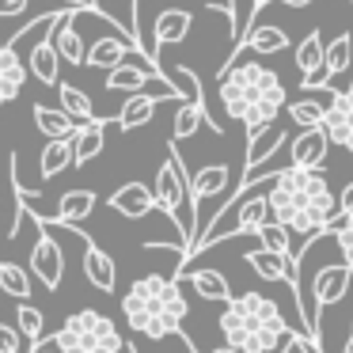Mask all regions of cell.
Wrapping results in <instances>:
<instances>
[{"instance_id":"cell-5","label":"cell","mask_w":353,"mask_h":353,"mask_svg":"<svg viewBox=\"0 0 353 353\" xmlns=\"http://www.w3.org/2000/svg\"><path fill=\"white\" fill-rule=\"evenodd\" d=\"M152 190H156V201H160V209L179 224V236L186 239V251H190V239H194V232H198V205H194L190 175H186L183 156H179L175 145H168V160H163L160 171H156Z\"/></svg>"},{"instance_id":"cell-9","label":"cell","mask_w":353,"mask_h":353,"mask_svg":"<svg viewBox=\"0 0 353 353\" xmlns=\"http://www.w3.org/2000/svg\"><path fill=\"white\" fill-rule=\"evenodd\" d=\"M65 12H69V8H65ZM65 12H61V16H65ZM61 16H57V23H61ZM57 23H50L46 27V39L34 42L31 54H27V69H31V77L39 80V84H46V88L61 84V54H57V42H54V34H50Z\"/></svg>"},{"instance_id":"cell-32","label":"cell","mask_w":353,"mask_h":353,"mask_svg":"<svg viewBox=\"0 0 353 353\" xmlns=\"http://www.w3.org/2000/svg\"><path fill=\"white\" fill-rule=\"evenodd\" d=\"M350 57H353V34H338L334 42H327V54H323V69H327V77H342V72H350Z\"/></svg>"},{"instance_id":"cell-39","label":"cell","mask_w":353,"mask_h":353,"mask_svg":"<svg viewBox=\"0 0 353 353\" xmlns=\"http://www.w3.org/2000/svg\"><path fill=\"white\" fill-rule=\"evenodd\" d=\"M338 209H342V213H353V183H345V190L338 194Z\"/></svg>"},{"instance_id":"cell-21","label":"cell","mask_w":353,"mask_h":353,"mask_svg":"<svg viewBox=\"0 0 353 353\" xmlns=\"http://www.w3.org/2000/svg\"><path fill=\"white\" fill-rule=\"evenodd\" d=\"M198 130L221 133V125H216V118L209 114L205 107H198V103H183V107L175 110V130H171V141H186V137H194Z\"/></svg>"},{"instance_id":"cell-29","label":"cell","mask_w":353,"mask_h":353,"mask_svg":"<svg viewBox=\"0 0 353 353\" xmlns=\"http://www.w3.org/2000/svg\"><path fill=\"white\" fill-rule=\"evenodd\" d=\"M72 163V137H57V141H50L46 148H42V156H39V171H42V179H54V175H61L65 168Z\"/></svg>"},{"instance_id":"cell-8","label":"cell","mask_w":353,"mask_h":353,"mask_svg":"<svg viewBox=\"0 0 353 353\" xmlns=\"http://www.w3.org/2000/svg\"><path fill=\"white\" fill-rule=\"evenodd\" d=\"M130 54H145V50H141L137 42H133L130 34L114 23V27H110V34H103V39H95L92 46H88L84 65H88V69H114V65H122Z\"/></svg>"},{"instance_id":"cell-26","label":"cell","mask_w":353,"mask_h":353,"mask_svg":"<svg viewBox=\"0 0 353 353\" xmlns=\"http://www.w3.org/2000/svg\"><path fill=\"white\" fill-rule=\"evenodd\" d=\"M334 88H327L323 92V99H289L285 103V114H289V122L292 125H323V114H327V107H330V99H334Z\"/></svg>"},{"instance_id":"cell-13","label":"cell","mask_w":353,"mask_h":353,"mask_svg":"<svg viewBox=\"0 0 353 353\" xmlns=\"http://www.w3.org/2000/svg\"><path fill=\"white\" fill-rule=\"evenodd\" d=\"M27 61L19 57V46L16 42H0V107L4 103H12V99H19V92H23V84H27Z\"/></svg>"},{"instance_id":"cell-41","label":"cell","mask_w":353,"mask_h":353,"mask_svg":"<svg viewBox=\"0 0 353 353\" xmlns=\"http://www.w3.org/2000/svg\"><path fill=\"white\" fill-rule=\"evenodd\" d=\"M266 4H274V0H266ZM277 4H285V8H307L315 0H277Z\"/></svg>"},{"instance_id":"cell-34","label":"cell","mask_w":353,"mask_h":353,"mask_svg":"<svg viewBox=\"0 0 353 353\" xmlns=\"http://www.w3.org/2000/svg\"><path fill=\"white\" fill-rule=\"evenodd\" d=\"M323 54H327V46H323V34L312 31L307 39H300V46H296V54H292V57H296V69L307 77V72H315V69L323 65Z\"/></svg>"},{"instance_id":"cell-31","label":"cell","mask_w":353,"mask_h":353,"mask_svg":"<svg viewBox=\"0 0 353 353\" xmlns=\"http://www.w3.org/2000/svg\"><path fill=\"white\" fill-rule=\"evenodd\" d=\"M0 292L12 300H31V277L16 262H0Z\"/></svg>"},{"instance_id":"cell-46","label":"cell","mask_w":353,"mask_h":353,"mask_svg":"<svg viewBox=\"0 0 353 353\" xmlns=\"http://www.w3.org/2000/svg\"><path fill=\"white\" fill-rule=\"evenodd\" d=\"M133 353H137V350H133Z\"/></svg>"},{"instance_id":"cell-22","label":"cell","mask_w":353,"mask_h":353,"mask_svg":"<svg viewBox=\"0 0 353 353\" xmlns=\"http://www.w3.org/2000/svg\"><path fill=\"white\" fill-rule=\"evenodd\" d=\"M285 145H289V133H285L281 125H266L262 133L247 137V168L266 163V160H277V152H281Z\"/></svg>"},{"instance_id":"cell-16","label":"cell","mask_w":353,"mask_h":353,"mask_svg":"<svg viewBox=\"0 0 353 353\" xmlns=\"http://www.w3.org/2000/svg\"><path fill=\"white\" fill-rule=\"evenodd\" d=\"M160 72V65L152 61V57H137V61H130L125 57L122 65H114V69L107 72V92H141V88L148 84V77H156Z\"/></svg>"},{"instance_id":"cell-10","label":"cell","mask_w":353,"mask_h":353,"mask_svg":"<svg viewBox=\"0 0 353 353\" xmlns=\"http://www.w3.org/2000/svg\"><path fill=\"white\" fill-rule=\"evenodd\" d=\"M330 156V133L327 125H304L289 145V160L296 168H323Z\"/></svg>"},{"instance_id":"cell-28","label":"cell","mask_w":353,"mask_h":353,"mask_svg":"<svg viewBox=\"0 0 353 353\" xmlns=\"http://www.w3.org/2000/svg\"><path fill=\"white\" fill-rule=\"evenodd\" d=\"M160 72L171 80V88L179 92V99L205 107V92H201V80L194 77V69H186V65H163V61H160ZM205 110H209V107H205Z\"/></svg>"},{"instance_id":"cell-45","label":"cell","mask_w":353,"mask_h":353,"mask_svg":"<svg viewBox=\"0 0 353 353\" xmlns=\"http://www.w3.org/2000/svg\"><path fill=\"white\" fill-rule=\"evenodd\" d=\"M350 334H353V327H350Z\"/></svg>"},{"instance_id":"cell-23","label":"cell","mask_w":353,"mask_h":353,"mask_svg":"<svg viewBox=\"0 0 353 353\" xmlns=\"http://www.w3.org/2000/svg\"><path fill=\"white\" fill-rule=\"evenodd\" d=\"M156 95H148V92H130V99H125V107H122V114L114 118V125L122 133H133V130H141V125H148L152 122V114H156Z\"/></svg>"},{"instance_id":"cell-30","label":"cell","mask_w":353,"mask_h":353,"mask_svg":"<svg viewBox=\"0 0 353 353\" xmlns=\"http://www.w3.org/2000/svg\"><path fill=\"white\" fill-rule=\"evenodd\" d=\"M57 99H61V110H65V114H72L77 122H95V107H92V99H88L84 88H77V84H57Z\"/></svg>"},{"instance_id":"cell-40","label":"cell","mask_w":353,"mask_h":353,"mask_svg":"<svg viewBox=\"0 0 353 353\" xmlns=\"http://www.w3.org/2000/svg\"><path fill=\"white\" fill-rule=\"evenodd\" d=\"M31 353H61V350H57V342H54V334H50V338H46V342H42V338H39V342H34V345H31Z\"/></svg>"},{"instance_id":"cell-4","label":"cell","mask_w":353,"mask_h":353,"mask_svg":"<svg viewBox=\"0 0 353 353\" xmlns=\"http://www.w3.org/2000/svg\"><path fill=\"white\" fill-rule=\"evenodd\" d=\"M274 92H285L281 77H277L274 69L254 61V54L247 46L239 50V57H232L228 69L221 72V107H224V114L236 118V122H243L247 110Z\"/></svg>"},{"instance_id":"cell-2","label":"cell","mask_w":353,"mask_h":353,"mask_svg":"<svg viewBox=\"0 0 353 353\" xmlns=\"http://www.w3.org/2000/svg\"><path fill=\"white\" fill-rule=\"evenodd\" d=\"M186 312H190V307H186V296H183V289H179V281L175 277H163V274L137 277V281L130 285V292L122 296L125 323H130L137 334L152 338V342L179 334Z\"/></svg>"},{"instance_id":"cell-15","label":"cell","mask_w":353,"mask_h":353,"mask_svg":"<svg viewBox=\"0 0 353 353\" xmlns=\"http://www.w3.org/2000/svg\"><path fill=\"white\" fill-rule=\"evenodd\" d=\"M190 27H194V12H190V8H163L160 16H156V23H152L156 57H160V50L179 46V42H186Z\"/></svg>"},{"instance_id":"cell-37","label":"cell","mask_w":353,"mask_h":353,"mask_svg":"<svg viewBox=\"0 0 353 353\" xmlns=\"http://www.w3.org/2000/svg\"><path fill=\"white\" fill-rule=\"evenodd\" d=\"M334 247H338V254L353 266V213H345V224L334 232Z\"/></svg>"},{"instance_id":"cell-19","label":"cell","mask_w":353,"mask_h":353,"mask_svg":"<svg viewBox=\"0 0 353 353\" xmlns=\"http://www.w3.org/2000/svg\"><path fill=\"white\" fill-rule=\"evenodd\" d=\"M84 277H88V281H92L99 292H114V285H118V266H114V259H110L103 247H95L88 236H84Z\"/></svg>"},{"instance_id":"cell-25","label":"cell","mask_w":353,"mask_h":353,"mask_svg":"<svg viewBox=\"0 0 353 353\" xmlns=\"http://www.w3.org/2000/svg\"><path fill=\"white\" fill-rule=\"evenodd\" d=\"M243 46L251 50L254 57H270V54H285L289 50V34L281 31V27H270V23H254L251 31H247Z\"/></svg>"},{"instance_id":"cell-7","label":"cell","mask_w":353,"mask_h":353,"mask_svg":"<svg viewBox=\"0 0 353 353\" xmlns=\"http://www.w3.org/2000/svg\"><path fill=\"white\" fill-rule=\"evenodd\" d=\"M27 213H31V209H27ZM31 221L39 224V239H34V247H31V274L54 292L65 277V251H61V243L50 236V221H39L34 213H31Z\"/></svg>"},{"instance_id":"cell-14","label":"cell","mask_w":353,"mask_h":353,"mask_svg":"<svg viewBox=\"0 0 353 353\" xmlns=\"http://www.w3.org/2000/svg\"><path fill=\"white\" fill-rule=\"evenodd\" d=\"M247 266H251L262 281L292 285V292H296V262H289V254L270 251V247H259V251H247Z\"/></svg>"},{"instance_id":"cell-42","label":"cell","mask_w":353,"mask_h":353,"mask_svg":"<svg viewBox=\"0 0 353 353\" xmlns=\"http://www.w3.org/2000/svg\"><path fill=\"white\" fill-rule=\"evenodd\" d=\"M190 350H194V345H190ZM194 353H201V350H194ZM209 353H243V350H236V345H228V342H224L221 350H209Z\"/></svg>"},{"instance_id":"cell-3","label":"cell","mask_w":353,"mask_h":353,"mask_svg":"<svg viewBox=\"0 0 353 353\" xmlns=\"http://www.w3.org/2000/svg\"><path fill=\"white\" fill-rule=\"evenodd\" d=\"M216 327H221L224 342L243 353H277L285 334H289V319L262 292H243V296L224 300Z\"/></svg>"},{"instance_id":"cell-20","label":"cell","mask_w":353,"mask_h":353,"mask_svg":"<svg viewBox=\"0 0 353 353\" xmlns=\"http://www.w3.org/2000/svg\"><path fill=\"white\" fill-rule=\"evenodd\" d=\"M99 205V194L95 190H65L61 198H57V209H54V224H80L92 209Z\"/></svg>"},{"instance_id":"cell-24","label":"cell","mask_w":353,"mask_h":353,"mask_svg":"<svg viewBox=\"0 0 353 353\" xmlns=\"http://www.w3.org/2000/svg\"><path fill=\"white\" fill-rule=\"evenodd\" d=\"M179 281H190V289L198 292L201 300H232V285L224 281L221 274H216V270H183V274H179Z\"/></svg>"},{"instance_id":"cell-33","label":"cell","mask_w":353,"mask_h":353,"mask_svg":"<svg viewBox=\"0 0 353 353\" xmlns=\"http://www.w3.org/2000/svg\"><path fill=\"white\" fill-rule=\"evenodd\" d=\"M254 239H259L262 247H270V251H281V254H292V239H289V228H285L281 221H274V216H270V221H262L259 228L251 232Z\"/></svg>"},{"instance_id":"cell-17","label":"cell","mask_w":353,"mask_h":353,"mask_svg":"<svg viewBox=\"0 0 353 353\" xmlns=\"http://www.w3.org/2000/svg\"><path fill=\"white\" fill-rule=\"evenodd\" d=\"M107 130H110V122H103V118L77 125V133H72V168H84V163H92L95 156L107 148Z\"/></svg>"},{"instance_id":"cell-44","label":"cell","mask_w":353,"mask_h":353,"mask_svg":"<svg viewBox=\"0 0 353 353\" xmlns=\"http://www.w3.org/2000/svg\"><path fill=\"white\" fill-rule=\"evenodd\" d=\"M133 8H141V0H133Z\"/></svg>"},{"instance_id":"cell-43","label":"cell","mask_w":353,"mask_h":353,"mask_svg":"<svg viewBox=\"0 0 353 353\" xmlns=\"http://www.w3.org/2000/svg\"><path fill=\"white\" fill-rule=\"evenodd\" d=\"M88 8H92V12H99V16H110V12L103 8V0H88Z\"/></svg>"},{"instance_id":"cell-36","label":"cell","mask_w":353,"mask_h":353,"mask_svg":"<svg viewBox=\"0 0 353 353\" xmlns=\"http://www.w3.org/2000/svg\"><path fill=\"white\" fill-rule=\"evenodd\" d=\"M277 353H323V342H315L312 334H304V330H300V334H296V330H289Z\"/></svg>"},{"instance_id":"cell-35","label":"cell","mask_w":353,"mask_h":353,"mask_svg":"<svg viewBox=\"0 0 353 353\" xmlns=\"http://www.w3.org/2000/svg\"><path fill=\"white\" fill-rule=\"evenodd\" d=\"M16 327H19V334H23L27 342H39L42 330H46V319H42V312L31 304V300H16Z\"/></svg>"},{"instance_id":"cell-1","label":"cell","mask_w":353,"mask_h":353,"mask_svg":"<svg viewBox=\"0 0 353 353\" xmlns=\"http://www.w3.org/2000/svg\"><path fill=\"white\" fill-rule=\"evenodd\" d=\"M270 216L281 221L292 236H319L338 213V194L330 190L323 168H281L270 179Z\"/></svg>"},{"instance_id":"cell-12","label":"cell","mask_w":353,"mask_h":353,"mask_svg":"<svg viewBox=\"0 0 353 353\" xmlns=\"http://www.w3.org/2000/svg\"><path fill=\"white\" fill-rule=\"evenodd\" d=\"M323 125L330 133V145L353 152V88H345V92H338L330 99L327 114H323Z\"/></svg>"},{"instance_id":"cell-6","label":"cell","mask_w":353,"mask_h":353,"mask_svg":"<svg viewBox=\"0 0 353 353\" xmlns=\"http://www.w3.org/2000/svg\"><path fill=\"white\" fill-rule=\"evenodd\" d=\"M61 353H122L125 342L110 315L95 312V307H80L65 319V327L54 334Z\"/></svg>"},{"instance_id":"cell-27","label":"cell","mask_w":353,"mask_h":353,"mask_svg":"<svg viewBox=\"0 0 353 353\" xmlns=\"http://www.w3.org/2000/svg\"><path fill=\"white\" fill-rule=\"evenodd\" d=\"M34 125H39V133H46V141H57V137H72L77 133V118L65 114V110H50L46 103H34Z\"/></svg>"},{"instance_id":"cell-18","label":"cell","mask_w":353,"mask_h":353,"mask_svg":"<svg viewBox=\"0 0 353 353\" xmlns=\"http://www.w3.org/2000/svg\"><path fill=\"white\" fill-rule=\"evenodd\" d=\"M77 12H84V8H69L61 16V23L54 27V42H57V54H61V61L65 65H84V57H88V46H84V34H80V27H77Z\"/></svg>"},{"instance_id":"cell-11","label":"cell","mask_w":353,"mask_h":353,"mask_svg":"<svg viewBox=\"0 0 353 353\" xmlns=\"http://www.w3.org/2000/svg\"><path fill=\"white\" fill-rule=\"evenodd\" d=\"M107 209H114L118 216H125V221H141V216L156 213V209H160V201H156L152 186L125 183V186H118V190L107 198Z\"/></svg>"},{"instance_id":"cell-47","label":"cell","mask_w":353,"mask_h":353,"mask_svg":"<svg viewBox=\"0 0 353 353\" xmlns=\"http://www.w3.org/2000/svg\"><path fill=\"white\" fill-rule=\"evenodd\" d=\"M350 88H353V84H350Z\"/></svg>"},{"instance_id":"cell-38","label":"cell","mask_w":353,"mask_h":353,"mask_svg":"<svg viewBox=\"0 0 353 353\" xmlns=\"http://www.w3.org/2000/svg\"><path fill=\"white\" fill-rule=\"evenodd\" d=\"M31 0H0V19H8V16H19V12L27 8Z\"/></svg>"}]
</instances>
